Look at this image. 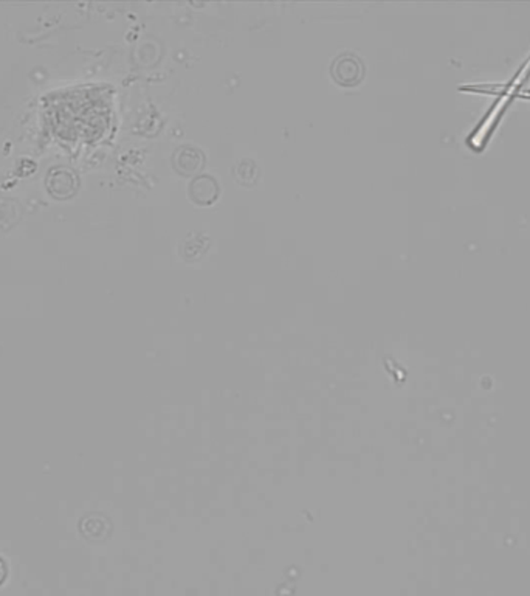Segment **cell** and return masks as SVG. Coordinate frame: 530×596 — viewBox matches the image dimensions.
Masks as SVG:
<instances>
[{
	"label": "cell",
	"mask_w": 530,
	"mask_h": 596,
	"mask_svg": "<svg viewBox=\"0 0 530 596\" xmlns=\"http://www.w3.org/2000/svg\"><path fill=\"white\" fill-rule=\"evenodd\" d=\"M529 70L530 58L527 59V61H526L525 66H523V68L519 70L518 74H517V77L512 79V83L508 85V89L502 90L499 102H498L495 106L491 107L490 113H489L486 119H484V122L481 123L480 128L474 131V134L472 135V139H470L472 147L476 148V149H480L481 147H484V143H486L487 139H489V134H490L493 124H497L498 119L501 117L502 109H504V106H506V103H508V100L512 98L515 89L525 83L526 77H527L526 74H527Z\"/></svg>",
	"instance_id": "1"
},
{
	"label": "cell",
	"mask_w": 530,
	"mask_h": 596,
	"mask_svg": "<svg viewBox=\"0 0 530 596\" xmlns=\"http://www.w3.org/2000/svg\"><path fill=\"white\" fill-rule=\"evenodd\" d=\"M190 186L191 196H193L195 203H202V205H208L218 197V182H212L208 188H202L199 179H194Z\"/></svg>",
	"instance_id": "2"
},
{
	"label": "cell",
	"mask_w": 530,
	"mask_h": 596,
	"mask_svg": "<svg viewBox=\"0 0 530 596\" xmlns=\"http://www.w3.org/2000/svg\"><path fill=\"white\" fill-rule=\"evenodd\" d=\"M521 96H530V90L529 92H526V94H521Z\"/></svg>",
	"instance_id": "4"
},
{
	"label": "cell",
	"mask_w": 530,
	"mask_h": 596,
	"mask_svg": "<svg viewBox=\"0 0 530 596\" xmlns=\"http://www.w3.org/2000/svg\"><path fill=\"white\" fill-rule=\"evenodd\" d=\"M5 576H6L5 564H4V561L0 559V584L4 582V580H5Z\"/></svg>",
	"instance_id": "3"
}]
</instances>
